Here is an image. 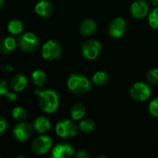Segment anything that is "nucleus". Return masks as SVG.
Instances as JSON below:
<instances>
[{
	"label": "nucleus",
	"instance_id": "f257e3e1",
	"mask_svg": "<svg viewBox=\"0 0 158 158\" xmlns=\"http://www.w3.org/2000/svg\"><path fill=\"white\" fill-rule=\"evenodd\" d=\"M35 94H38V104L42 111L46 114H52L56 112L59 106V96L57 93L52 89L47 90H35Z\"/></svg>",
	"mask_w": 158,
	"mask_h": 158
},
{
	"label": "nucleus",
	"instance_id": "f03ea898",
	"mask_svg": "<svg viewBox=\"0 0 158 158\" xmlns=\"http://www.w3.org/2000/svg\"><path fill=\"white\" fill-rule=\"evenodd\" d=\"M67 86L74 94L81 95L90 91L91 82L84 75L80 73H72L68 78Z\"/></svg>",
	"mask_w": 158,
	"mask_h": 158
},
{
	"label": "nucleus",
	"instance_id": "7ed1b4c3",
	"mask_svg": "<svg viewBox=\"0 0 158 158\" xmlns=\"http://www.w3.org/2000/svg\"><path fill=\"white\" fill-rule=\"evenodd\" d=\"M17 45L20 51L24 53H33L40 46V40L36 34L28 31L19 36L17 39Z\"/></svg>",
	"mask_w": 158,
	"mask_h": 158
},
{
	"label": "nucleus",
	"instance_id": "20e7f679",
	"mask_svg": "<svg viewBox=\"0 0 158 158\" xmlns=\"http://www.w3.org/2000/svg\"><path fill=\"white\" fill-rule=\"evenodd\" d=\"M151 94H152V89L150 85L143 81L135 82L130 90L131 97L137 102H144L148 100Z\"/></svg>",
	"mask_w": 158,
	"mask_h": 158
},
{
	"label": "nucleus",
	"instance_id": "39448f33",
	"mask_svg": "<svg viewBox=\"0 0 158 158\" xmlns=\"http://www.w3.org/2000/svg\"><path fill=\"white\" fill-rule=\"evenodd\" d=\"M102 51V44L95 39L86 41L81 46V55L88 60H94L97 58Z\"/></svg>",
	"mask_w": 158,
	"mask_h": 158
},
{
	"label": "nucleus",
	"instance_id": "423d86ee",
	"mask_svg": "<svg viewBox=\"0 0 158 158\" xmlns=\"http://www.w3.org/2000/svg\"><path fill=\"white\" fill-rule=\"evenodd\" d=\"M78 132L77 125L70 119L60 120L56 125V133L61 138H72Z\"/></svg>",
	"mask_w": 158,
	"mask_h": 158
},
{
	"label": "nucleus",
	"instance_id": "0eeeda50",
	"mask_svg": "<svg viewBox=\"0 0 158 158\" xmlns=\"http://www.w3.org/2000/svg\"><path fill=\"white\" fill-rule=\"evenodd\" d=\"M62 46L55 40H48L42 47V56L46 60H55L61 56Z\"/></svg>",
	"mask_w": 158,
	"mask_h": 158
},
{
	"label": "nucleus",
	"instance_id": "6e6552de",
	"mask_svg": "<svg viewBox=\"0 0 158 158\" xmlns=\"http://www.w3.org/2000/svg\"><path fill=\"white\" fill-rule=\"evenodd\" d=\"M53 141L50 137L45 135H41L37 137L31 144V150L35 155L43 156L47 154L52 148Z\"/></svg>",
	"mask_w": 158,
	"mask_h": 158
},
{
	"label": "nucleus",
	"instance_id": "1a4fd4ad",
	"mask_svg": "<svg viewBox=\"0 0 158 158\" xmlns=\"http://www.w3.org/2000/svg\"><path fill=\"white\" fill-rule=\"evenodd\" d=\"M127 30V23L124 19L118 17L112 19L108 25V33L112 38L119 39L121 38Z\"/></svg>",
	"mask_w": 158,
	"mask_h": 158
},
{
	"label": "nucleus",
	"instance_id": "9d476101",
	"mask_svg": "<svg viewBox=\"0 0 158 158\" xmlns=\"http://www.w3.org/2000/svg\"><path fill=\"white\" fill-rule=\"evenodd\" d=\"M32 130L33 127L30 125L29 123L25 122H19L15 125L12 134L13 137L18 141V142H26L29 140L32 134Z\"/></svg>",
	"mask_w": 158,
	"mask_h": 158
},
{
	"label": "nucleus",
	"instance_id": "9b49d317",
	"mask_svg": "<svg viewBox=\"0 0 158 158\" xmlns=\"http://www.w3.org/2000/svg\"><path fill=\"white\" fill-rule=\"evenodd\" d=\"M74 156V147L69 143H59L52 150L51 156L54 158H70Z\"/></svg>",
	"mask_w": 158,
	"mask_h": 158
},
{
	"label": "nucleus",
	"instance_id": "f8f14e48",
	"mask_svg": "<svg viewBox=\"0 0 158 158\" xmlns=\"http://www.w3.org/2000/svg\"><path fill=\"white\" fill-rule=\"evenodd\" d=\"M149 13V6L144 0L134 1L131 6V14L134 19H142Z\"/></svg>",
	"mask_w": 158,
	"mask_h": 158
},
{
	"label": "nucleus",
	"instance_id": "ddd939ff",
	"mask_svg": "<svg viewBox=\"0 0 158 158\" xmlns=\"http://www.w3.org/2000/svg\"><path fill=\"white\" fill-rule=\"evenodd\" d=\"M53 6L52 4L47 0H40L35 5V12L37 15H39L41 18L47 19L53 14Z\"/></svg>",
	"mask_w": 158,
	"mask_h": 158
},
{
	"label": "nucleus",
	"instance_id": "4468645a",
	"mask_svg": "<svg viewBox=\"0 0 158 158\" xmlns=\"http://www.w3.org/2000/svg\"><path fill=\"white\" fill-rule=\"evenodd\" d=\"M96 23L92 19H86L82 20L80 24V32L83 36H90L93 35L96 31Z\"/></svg>",
	"mask_w": 158,
	"mask_h": 158
},
{
	"label": "nucleus",
	"instance_id": "2eb2a0df",
	"mask_svg": "<svg viewBox=\"0 0 158 158\" xmlns=\"http://www.w3.org/2000/svg\"><path fill=\"white\" fill-rule=\"evenodd\" d=\"M17 46V40L11 36H6L0 41V53L3 55H9Z\"/></svg>",
	"mask_w": 158,
	"mask_h": 158
},
{
	"label": "nucleus",
	"instance_id": "dca6fc26",
	"mask_svg": "<svg viewBox=\"0 0 158 158\" xmlns=\"http://www.w3.org/2000/svg\"><path fill=\"white\" fill-rule=\"evenodd\" d=\"M27 84H28V81H27V78L22 75V74H17L15 75L11 81H10V86H11V89L14 91V92H22L26 87H27Z\"/></svg>",
	"mask_w": 158,
	"mask_h": 158
},
{
	"label": "nucleus",
	"instance_id": "f3484780",
	"mask_svg": "<svg viewBox=\"0 0 158 158\" xmlns=\"http://www.w3.org/2000/svg\"><path fill=\"white\" fill-rule=\"evenodd\" d=\"M32 127L37 132L44 134L51 129V123L48 118L44 117H38L37 118L34 119Z\"/></svg>",
	"mask_w": 158,
	"mask_h": 158
},
{
	"label": "nucleus",
	"instance_id": "a211bd4d",
	"mask_svg": "<svg viewBox=\"0 0 158 158\" xmlns=\"http://www.w3.org/2000/svg\"><path fill=\"white\" fill-rule=\"evenodd\" d=\"M86 114V108L83 104L78 103L72 106L70 109V116L74 120H81Z\"/></svg>",
	"mask_w": 158,
	"mask_h": 158
},
{
	"label": "nucleus",
	"instance_id": "6ab92c4d",
	"mask_svg": "<svg viewBox=\"0 0 158 158\" xmlns=\"http://www.w3.org/2000/svg\"><path fill=\"white\" fill-rule=\"evenodd\" d=\"M31 81L35 85L43 87L46 83V74L41 69H36L31 73Z\"/></svg>",
	"mask_w": 158,
	"mask_h": 158
},
{
	"label": "nucleus",
	"instance_id": "aec40b11",
	"mask_svg": "<svg viewBox=\"0 0 158 158\" xmlns=\"http://www.w3.org/2000/svg\"><path fill=\"white\" fill-rule=\"evenodd\" d=\"M7 31L13 35H19L23 31V24L19 19H12L7 24Z\"/></svg>",
	"mask_w": 158,
	"mask_h": 158
},
{
	"label": "nucleus",
	"instance_id": "412c9836",
	"mask_svg": "<svg viewBox=\"0 0 158 158\" xmlns=\"http://www.w3.org/2000/svg\"><path fill=\"white\" fill-rule=\"evenodd\" d=\"M109 81V76L104 71H97L93 76V82L96 86H105Z\"/></svg>",
	"mask_w": 158,
	"mask_h": 158
},
{
	"label": "nucleus",
	"instance_id": "4be33fe9",
	"mask_svg": "<svg viewBox=\"0 0 158 158\" xmlns=\"http://www.w3.org/2000/svg\"><path fill=\"white\" fill-rule=\"evenodd\" d=\"M95 128V123L92 119H83L79 124V129L84 133H90L94 131Z\"/></svg>",
	"mask_w": 158,
	"mask_h": 158
},
{
	"label": "nucleus",
	"instance_id": "5701e85b",
	"mask_svg": "<svg viewBox=\"0 0 158 158\" xmlns=\"http://www.w3.org/2000/svg\"><path fill=\"white\" fill-rule=\"evenodd\" d=\"M148 23L151 28L158 30V6L148 13Z\"/></svg>",
	"mask_w": 158,
	"mask_h": 158
},
{
	"label": "nucleus",
	"instance_id": "b1692460",
	"mask_svg": "<svg viewBox=\"0 0 158 158\" xmlns=\"http://www.w3.org/2000/svg\"><path fill=\"white\" fill-rule=\"evenodd\" d=\"M27 117V112L26 110L21 107V106H17L15 108H13L12 110V118L16 120L19 121H22L26 118Z\"/></svg>",
	"mask_w": 158,
	"mask_h": 158
},
{
	"label": "nucleus",
	"instance_id": "393cba45",
	"mask_svg": "<svg viewBox=\"0 0 158 158\" xmlns=\"http://www.w3.org/2000/svg\"><path fill=\"white\" fill-rule=\"evenodd\" d=\"M148 82L152 85H158V69H153L146 75Z\"/></svg>",
	"mask_w": 158,
	"mask_h": 158
},
{
	"label": "nucleus",
	"instance_id": "a878e982",
	"mask_svg": "<svg viewBox=\"0 0 158 158\" xmlns=\"http://www.w3.org/2000/svg\"><path fill=\"white\" fill-rule=\"evenodd\" d=\"M148 109H149V113L153 117L158 118V98H156L150 102Z\"/></svg>",
	"mask_w": 158,
	"mask_h": 158
},
{
	"label": "nucleus",
	"instance_id": "bb28decb",
	"mask_svg": "<svg viewBox=\"0 0 158 158\" xmlns=\"http://www.w3.org/2000/svg\"><path fill=\"white\" fill-rule=\"evenodd\" d=\"M8 94V90H7V84L6 82V81L0 79V96L2 95H6Z\"/></svg>",
	"mask_w": 158,
	"mask_h": 158
},
{
	"label": "nucleus",
	"instance_id": "cd10ccee",
	"mask_svg": "<svg viewBox=\"0 0 158 158\" xmlns=\"http://www.w3.org/2000/svg\"><path fill=\"white\" fill-rule=\"evenodd\" d=\"M6 128H7L6 120L2 116H0V135L5 133V131H6Z\"/></svg>",
	"mask_w": 158,
	"mask_h": 158
},
{
	"label": "nucleus",
	"instance_id": "c85d7f7f",
	"mask_svg": "<svg viewBox=\"0 0 158 158\" xmlns=\"http://www.w3.org/2000/svg\"><path fill=\"white\" fill-rule=\"evenodd\" d=\"M75 156L77 158H89L90 157V155L85 150H80V151H78L76 153Z\"/></svg>",
	"mask_w": 158,
	"mask_h": 158
},
{
	"label": "nucleus",
	"instance_id": "c756f323",
	"mask_svg": "<svg viewBox=\"0 0 158 158\" xmlns=\"http://www.w3.org/2000/svg\"><path fill=\"white\" fill-rule=\"evenodd\" d=\"M6 97L10 102H14L17 100V94L15 93H12V92H8V94L6 95Z\"/></svg>",
	"mask_w": 158,
	"mask_h": 158
},
{
	"label": "nucleus",
	"instance_id": "7c9ffc66",
	"mask_svg": "<svg viewBox=\"0 0 158 158\" xmlns=\"http://www.w3.org/2000/svg\"><path fill=\"white\" fill-rule=\"evenodd\" d=\"M3 69H4L5 70H6V71H9V72H11V71L13 70V68L10 67V66H5Z\"/></svg>",
	"mask_w": 158,
	"mask_h": 158
},
{
	"label": "nucleus",
	"instance_id": "2f4dec72",
	"mask_svg": "<svg viewBox=\"0 0 158 158\" xmlns=\"http://www.w3.org/2000/svg\"><path fill=\"white\" fill-rule=\"evenodd\" d=\"M149 1H150V3H152V5L158 6V0H149Z\"/></svg>",
	"mask_w": 158,
	"mask_h": 158
},
{
	"label": "nucleus",
	"instance_id": "473e14b6",
	"mask_svg": "<svg viewBox=\"0 0 158 158\" xmlns=\"http://www.w3.org/2000/svg\"><path fill=\"white\" fill-rule=\"evenodd\" d=\"M4 3H5V0H0V8H1L2 6H3Z\"/></svg>",
	"mask_w": 158,
	"mask_h": 158
}]
</instances>
